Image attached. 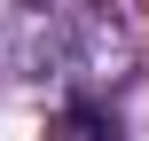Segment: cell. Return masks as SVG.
<instances>
[{"label":"cell","instance_id":"obj_1","mask_svg":"<svg viewBox=\"0 0 149 141\" xmlns=\"http://www.w3.org/2000/svg\"><path fill=\"white\" fill-rule=\"evenodd\" d=\"M47 141H118V133H110V118H102V110L71 102V110H63V118L47 126Z\"/></svg>","mask_w":149,"mask_h":141}]
</instances>
